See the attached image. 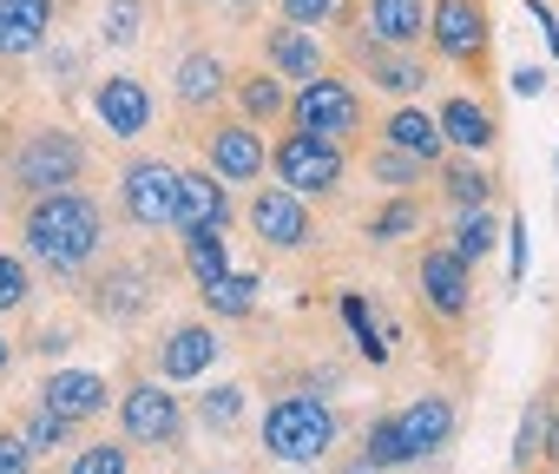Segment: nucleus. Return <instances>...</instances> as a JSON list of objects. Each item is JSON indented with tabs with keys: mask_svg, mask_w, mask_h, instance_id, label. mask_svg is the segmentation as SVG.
<instances>
[{
	"mask_svg": "<svg viewBox=\"0 0 559 474\" xmlns=\"http://www.w3.org/2000/svg\"><path fill=\"white\" fill-rule=\"evenodd\" d=\"M237 106H243V126H250V119H276V112H290L284 80H263V73H243V80H237Z\"/></svg>",
	"mask_w": 559,
	"mask_h": 474,
	"instance_id": "nucleus-25",
	"label": "nucleus"
},
{
	"mask_svg": "<svg viewBox=\"0 0 559 474\" xmlns=\"http://www.w3.org/2000/svg\"><path fill=\"white\" fill-rule=\"evenodd\" d=\"M204 152H211V171H217L224 185H250V178H263V132L243 126V119L217 126Z\"/></svg>",
	"mask_w": 559,
	"mask_h": 474,
	"instance_id": "nucleus-13",
	"label": "nucleus"
},
{
	"mask_svg": "<svg viewBox=\"0 0 559 474\" xmlns=\"http://www.w3.org/2000/svg\"><path fill=\"white\" fill-rule=\"evenodd\" d=\"M27 291H34V284H27V264L0 251V317H8V310H21V304H27Z\"/></svg>",
	"mask_w": 559,
	"mask_h": 474,
	"instance_id": "nucleus-35",
	"label": "nucleus"
},
{
	"mask_svg": "<svg viewBox=\"0 0 559 474\" xmlns=\"http://www.w3.org/2000/svg\"><path fill=\"white\" fill-rule=\"evenodd\" d=\"M106 376H93V369H53L47 382H40V408H53V415H67V422H86V415H99L106 408Z\"/></svg>",
	"mask_w": 559,
	"mask_h": 474,
	"instance_id": "nucleus-14",
	"label": "nucleus"
},
{
	"mask_svg": "<svg viewBox=\"0 0 559 474\" xmlns=\"http://www.w3.org/2000/svg\"><path fill=\"white\" fill-rule=\"evenodd\" d=\"M270 171L284 191L297 198H330L343 185V145L336 139H317V132H284L270 152Z\"/></svg>",
	"mask_w": 559,
	"mask_h": 474,
	"instance_id": "nucleus-3",
	"label": "nucleus"
},
{
	"mask_svg": "<svg viewBox=\"0 0 559 474\" xmlns=\"http://www.w3.org/2000/svg\"><path fill=\"white\" fill-rule=\"evenodd\" d=\"M185 8H204V0H185Z\"/></svg>",
	"mask_w": 559,
	"mask_h": 474,
	"instance_id": "nucleus-46",
	"label": "nucleus"
},
{
	"mask_svg": "<svg viewBox=\"0 0 559 474\" xmlns=\"http://www.w3.org/2000/svg\"><path fill=\"white\" fill-rule=\"evenodd\" d=\"M198 415H204V428H230V422L243 415V389H237V382H217V389L198 402Z\"/></svg>",
	"mask_w": 559,
	"mask_h": 474,
	"instance_id": "nucleus-32",
	"label": "nucleus"
},
{
	"mask_svg": "<svg viewBox=\"0 0 559 474\" xmlns=\"http://www.w3.org/2000/svg\"><path fill=\"white\" fill-rule=\"evenodd\" d=\"M290 126H297V132H317V139H336V145H343V139L362 126V99H356V86H349V80L323 73V80L297 86V99H290Z\"/></svg>",
	"mask_w": 559,
	"mask_h": 474,
	"instance_id": "nucleus-6",
	"label": "nucleus"
},
{
	"mask_svg": "<svg viewBox=\"0 0 559 474\" xmlns=\"http://www.w3.org/2000/svg\"><path fill=\"white\" fill-rule=\"evenodd\" d=\"M171 80H178L171 93H178V106H185V112H211V106L224 99V86H230L224 60H217V54H204V47H198V54H185Z\"/></svg>",
	"mask_w": 559,
	"mask_h": 474,
	"instance_id": "nucleus-17",
	"label": "nucleus"
},
{
	"mask_svg": "<svg viewBox=\"0 0 559 474\" xmlns=\"http://www.w3.org/2000/svg\"><path fill=\"white\" fill-rule=\"evenodd\" d=\"M382 139H389V152H408V158H421V165H435V158L448 152L441 119H435V112H421V106H395V112H389V126H382Z\"/></svg>",
	"mask_w": 559,
	"mask_h": 474,
	"instance_id": "nucleus-18",
	"label": "nucleus"
},
{
	"mask_svg": "<svg viewBox=\"0 0 559 474\" xmlns=\"http://www.w3.org/2000/svg\"><path fill=\"white\" fill-rule=\"evenodd\" d=\"M230 8H237V14H250V8H263V0H230Z\"/></svg>",
	"mask_w": 559,
	"mask_h": 474,
	"instance_id": "nucleus-44",
	"label": "nucleus"
},
{
	"mask_svg": "<svg viewBox=\"0 0 559 474\" xmlns=\"http://www.w3.org/2000/svg\"><path fill=\"white\" fill-rule=\"evenodd\" d=\"M139 27H145V0H106V21H99L106 47H132Z\"/></svg>",
	"mask_w": 559,
	"mask_h": 474,
	"instance_id": "nucleus-30",
	"label": "nucleus"
},
{
	"mask_svg": "<svg viewBox=\"0 0 559 474\" xmlns=\"http://www.w3.org/2000/svg\"><path fill=\"white\" fill-rule=\"evenodd\" d=\"M119 415H126V435L145 441V448H171V441L185 435V408H178V395H165L158 382L126 389V395H119Z\"/></svg>",
	"mask_w": 559,
	"mask_h": 474,
	"instance_id": "nucleus-9",
	"label": "nucleus"
},
{
	"mask_svg": "<svg viewBox=\"0 0 559 474\" xmlns=\"http://www.w3.org/2000/svg\"><path fill=\"white\" fill-rule=\"evenodd\" d=\"M421 297H428L435 317L461 323L467 304H474V277H467V264H461L454 251H421Z\"/></svg>",
	"mask_w": 559,
	"mask_h": 474,
	"instance_id": "nucleus-12",
	"label": "nucleus"
},
{
	"mask_svg": "<svg viewBox=\"0 0 559 474\" xmlns=\"http://www.w3.org/2000/svg\"><path fill=\"white\" fill-rule=\"evenodd\" d=\"M356 54L369 60V86H382V93H395V99H408V93L428 86V67H421L415 54H389V47H369V40H356Z\"/></svg>",
	"mask_w": 559,
	"mask_h": 474,
	"instance_id": "nucleus-23",
	"label": "nucleus"
},
{
	"mask_svg": "<svg viewBox=\"0 0 559 474\" xmlns=\"http://www.w3.org/2000/svg\"><path fill=\"white\" fill-rule=\"evenodd\" d=\"M369 461H376L382 474H389V467H402V461H415V454H408V441H402V422H395V415H382V422L369 428Z\"/></svg>",
	"mask_w": 559,
	"mask_h": 474,
	"instance_id": "nucleus-31",
	"label": "nucleus"
},
{
	"mask_svg": "<svg viewBox=\"0 0 559 474\" xmlns=\"http://www.w3.org/2000/svg\"><path fill=\"white\" fill-rule=\"evenodd\" d=\"M80 171H86V145H80L73 132H60V126L27 132V145H21V158H14V178H21L34 198L73 191V185H80Z\"/></svg>",
	"mask_w": 559,
	"mask_h": 474,
	"instance_id": "nucleus-4",
	"label": "nucleus"
},
{
	"mask_svg": "<svg viewBox=\"0 0 559 474\" xmlns=\"http://www.w3.org/2000/svg\"><path fill=\"white\" fill-rule=\"evenodd\" d=\"M250 230L270 251H304L310 245V204L297 191H284V185H263L250 198Z\"/></svg>",
	"mask_w": 559,
	"mask_h": 474,
	"instance_id": "nucleus-8",
	"label": "nucleus"
},
{
	"mask_svg": "<svg viewBox=\"0 0 559 474\" xmlns=\"http://www.w3.org/2000/svg\"><path fill=\"white\" fill-rule=\"evenodd\" d=\"M513 93H520V99H539V93H546V73H539V67H520V73H513Z\"/></svg>",
	"mask_w": 559,
	"mask_h": 474,
	"instance_id": "nucleus-40",
	"label": "nucleus"
},
{
	"mask_svg": "<svg viewBox=\"0 0 559 474\" xmlns=\"http://www.w3.org/2000/svg\"><path fill=\"white\" fill-rule=\"evenodd\" d=\"M395 422H402V441H408V454H415V461L454 441V402H448V395H415Z\"/></svg>",
	"mask_w": 559,
	"mask_h": 474,
	"instance_id": "nucleus-16",
	"label": "nucleus"
},
{
	"mask_svg": "<svg viewBox=\"0 0 559 474\" xmlns=\"http://www.w3.org/2000/svg\"><path fill=\"white\" fill-rule=\"evenodd\" d=\"M106 245V217L86 191H53V198H34L27 204V251L53 271H80L93 264Z\"/></svg>",
	"mask_w": 559,
	"mask_h": 474,
	"instance_id": "nucleus-1",
	"label": "nucleus"
},
{
	"mask_svg": "<svg viewBox=\"0 0 559 474\" xmlns=\"http://www.w3.org/2000/svg\"><path fill=\"white\" fill-rule=\"evenodd\" d=\"M435 119H441V139H448L454 152H487V145L500 139L493 112H487L480 99H467V93H461V99H448V106H441Z\"/></svg>",
	"mask_w": 559,
	"mask_h": 474,
	"instance_id": "nucleus-21",
	"label": "nucleus"
},
{
	"mask_svg": "<svg viewBox=\"0 0 559 474\" xmlns=\"http://www.w3.org/2000/svg\"><path fill=\"white\" fill-rule=\"evenodd\" d=\"M376 178L402 191V185H415V178H421V158H408V152H389V145H382V152H376Z\"/></svg>",
	"mask_w": 559,
	"mask_h": 474,
	"instance_id": "nucleus-37",
	"label": "nucleus"
},
{
	"mask_svg": "<svg viewBox=\"0 0 559 474\" xmlns=\"http://www.w3.org/2000/svg\"><path fill=\"white\" fill-rule=\"evenodd\" d=\"M224 217H230V191H224V178H217V171H185V204H178V230H198V224L224 230Z\"/></svg>",
	"mask_w": 559,
	"mask_h": 474,
	"instance_id": "nucleus-22",
	"label": "nucleus"
},
{
	"mask_svg": "<svg viewBox=\"0 0 559 474\" xmlns=\"http://www.w3.org/2000/svg\"><path fill=\"white\" fill-rule=\"evenodd\" d=\"M53 34V0H0V60L40 54Z\"/></svg>",
	"mask_w": 559,
	"mask_h": 474,
	"instance_id": "nucleus-15",
	"label": "nucleus"
},
{
	"mask_svg": "<svg viewBox=\"0 0 559 474\" xmlns=\"http://www.w3.org/2000/svg\"><path fill=\"white\" fill-rule=\"evenodd\" d=\"M0 369H8V336H0Z\"/></svg>",
	"mask_w": 559,
	"mask_h": 474,
	"instance_id": "nucleus-45",
	"label": "nucleus"
},
{
	"mask_svg": "<svg viewBox=\"0 0 559 474\" xmlns=\"http://www.w3.org/2000/svg\"><path fill=\"white\" fill-rule=\"evenodd\" d=\"M448 198H454V211H487V198H493V178L480 171V165H448Z\"/></svg>",
	"mask_w": 559,
	"mask_h": 474,
	"instance_id": "nucleus-28",
	"label": "nucleus"
},
{
	"mask_svg": "<svg viewBox=\"0 0 559 474\" xmlns=\"http://www.w3.org/2000/svg\"><path fill=\"white\" fill-rule=\"evenodd\" d=\"M185 264H191V277H198V291H211V284H224V277H230V258H224V230H211V224H198V230H185Z\"/></svg>",
	"mask_w": 559,
	"mask_h": 474,
	"instance_id": "nucleus-24",
	"label": "nucleus"
},
{
	"mask_svg": "<svg viewBox=\"0 0 559 474\" xmlns=\"http://www.w3.org/2000/svg\"><path fill=\"white\" fill-rule=\"evenodd\" d=\"M204 304H211V317H250L257 310V277L250 271H230L224 284L204 291Z\"/></svg>",
	"mask_w": 559,
	"mask_h": 474,
	"instance_id": "nucleus-27",
	"label": "nucleus"
},
{
	"mask_svg": "<svg viewBox=\"0 0 559 474\" xmlns=\"http://www.w3.org/2000/svg\"><path fill=\"white\" fill-rule=\"evenodd\" d=\"M73 474H132V454L119 441H93V448H80Z\"/></svg>",
	"mask_w": 559,
	"mask_h": 474,
	"instance_id": "nucleus-33",
	"label": "nucleus"
},
{
	"mask_svg": "<svg viewBox=\"0 0 559 474\" xmlns=\"http://www.w3.org/2000/svg\"><path fill=\"white\" fill-rule=\"evenodd\" d=\"M507 237H513V277H526V217H513Z\"/></svg>",
	"mask_w": 559,
	"mask_h": 474,
	"instance_id": "nucleus-41",
	"label": "nucleus"
},
{
	"mask_svg": "<svg viewBox=\"0 0 559 474\" xmlns=\"http://www.w3.org/2000/svg\"><path fill=\"white\" fill-rule=\"evenodd\" d=\"M546 454L559 461V422H546Z\"/></svg>",
	"mask_w": 559,
	"mask_h": 474,
	"instance_id": "nucleus-43",
	"label": "nucleus"
},
{
	"mask_svg": "<svg viewBox=\"0 0 559 474\" xmlns=\"http://www.w3.org/2000/svg\"><path fill=\"white\" fill-rule=\"evenodd\" d=\"M119 198H126V217H132V224L171 230V224H178V204H185V171L165 165V158H139V165H126Z\"/></svg>",
	"mask_w": 559,
	"mask_h": 474,
	"instance_id": "nucleus-5",
	"label": "nucleus"
},
{
	"mask_svg": "<svg viewBox=\"0 0 559 474\" xmlns=\"http://www.w3.org/2000/svg\"><path fill=\"white\" fill-rule=\"evenodd\" d=\"M330 14H336V0H284V21H290V27H304V34H317Z\"/></svg>",
	"mask_w": 559,
	"mask_h": 474,
	"instance_id": "nucleus-38",
	"label": "nucleus"
},
{
	"mask_svg": "<svg viewBox=\"0 0 559 474\" xmlns=\"http://www.w3.org/2000/svg\"><path fill=\"white\" fill-rule=\"evenodd\" d=\"M552 415H546V402H533L526 415H520V435H513V467H526L533 454H539V428H546Z\"/></svg>",
	"mask_w": 559,
	"mask_h": 474,
	"instance_id": "nucleus-36",
	"label": "nucleus"
},
{
	"mask_svg": "<svg viewBox=\"0 0 559 474\" xmlns=\"http://www.w3.org/2000/svg\"><path fill=\"white\" fill-rule=\"evenodd\" d=\"M67 428H73L67 415H53V408H34V415H27V428H21V441L40 454V448H60V441H67Z\"/></svg>",
	"mask_w": 559,
	"mask_h": 474,
	"instance_id": "nucleus-34",
	"label": "nucleus"
},
{
	"mask_svg": "<svg viewBox=\"0 0 559 474\" xmlns=\"http://www.w3.org/2000/svg\"><path fill=\"white\" fill-rule=\"evenodd\" d=\"M421 34H428V0H369V14H362L369 47L408 54V47H421Z\"/></svg>",
	"mask_w": 559,
	"mask_h": 474,
	"instance_id": "nucleus-11",
	"label": "nucleus"
},
{
	"mask_svg": "<svg viewBox=\"0 0 559 474\" xmlns=\"http://www.w3.org/2000/svg\"><path fill=\"white\" fill-rule=\"evenodd\" d=\"M263 54H270L276 80H297V86L323 80V47H317V34H304V27H276Z\"/></svg>",
	"mask_w": 559,
	"mask_h": 474,
	"instance_id": "nucleus-20",
	"label": "nucleus"
},
{
	"mask_svg": "<svg viewBox=\"0 0 559 474\" xmlns=\"http://www.w3.org/2000/svg\"><path fill=\"white\" fill-rule=\"evenodd\" d=\"M343 474H382V467H376V461H369V454H356V461H349V467H343Z\"/></svg>",
	"mask_w": 559,
	"mask_h": 474,
	"instance_id": "nucleus-42",
	"label": "nucleus"
},
{
	"mask_svg": "<svg viewBox=\"0 0 559 474\" xmlns=\"http://www.w3.org/2000/svg\"><path fill=\"white\" fill-rule=\"evenodd\" d=\"M217 336L204 330V323H185V330H171L165 336V349H158V369H165V382H191V376H204L211 363H217Z\"/></svg>",
	"mask_w": 559,
	"mask_h": 474,
	"instance_id": "nucleus-19",
	"label": "nucleus"
},
{
	"mask_svg": "<svg viewBox=\"0 0 559 474\" xmlns=\"http://www.w3.org/2000/svg\"><path fill=\"white\" fill-rule=\"evenodd\" d=\"M408 230H421V204H415V198H395V204H382V211L369 217V237H376V245H402Z\"/></svg>",
	"mask_w": 559,
	"mask_h": 474,
	"instance_id": "nucleus-29",
	"label": "nucleus"
},
{
	"mask_svg": "<svg viewBox=\"0 0 559 474\" xmlns=\"http://www.w3.org/2000/svg\"><path fill=\"white\" fill-rule=\"evenodd\" d=\"M93 112H99V126H106L112 139H139V132L152 126V93H145V80L112 73V80L93 86Z\"/></svg>",
	"mask_w": 559,
	"mask_h": 474,
	"instance_id": "nucleus-10",
	"label": "nucleus"
},
{
	"mask_svg": "<svg viewBox=\"0 0 559 474\" xmlns=\"http://www.w3.org/2000/svg\"><path fill=\"white\" fill-rule=\"evenodd\" d=\"M336 441V408L317 395H284L263 408V448L276 461H323Z\"/></svg>",
	"mask_w": 559,
	"mask_h": 474,
	"instance_id": "nucleus-2",
	"label": "nucleus"
},
{
	"mask_svg": "<svg viewBox=\"0 0 559 474\" xmlns=\"http://www.w3.org/2000/svg\"><path fill=\"white\" fill-rule=\"evenodd\" d=\"M34 467V448L21 435H0V474H27Z\"/></svg>",
	"mask_w": 559,
	"mask_h": 474,
	"instance_id": "nucleus-39",
	"label": "nucleus"
},
{
	"mask_svg": "<svg viewBox=\"0 0 559 474\" xmlns=\"http://www.w3.org/2000/svg\"><path fill=\"white\" fill-rule=\"evenodd\" d=\"M428 40H435V54H448L461 67H480V54H487V0H435L428 8Z\"/></svg>",
	"mask_w": 559,
	"mask_h": 474,
	"instance_id": "nucleus-7",
	"label": "nucleus"
},
{
	"mask_svg": "<svg viewBox=\"0 0 559 474\" xmlns=\"http://www.w3.org/2000/svg\"><path fill=\"white\" fill-rule=\"evenodd\" d=\"M448 251H454L461 264H480V258L493 251V217H487V211H461V217H454V245H448Z\"/></svg>",
	"mask_w": 559,
	"mask_h": 474,
	"instance_id": "nucleus-26",
	"label": "nucleus"
}]
</instances>
